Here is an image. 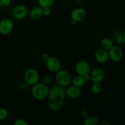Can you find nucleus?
<instances>
[{"label": "nucleus", "mask_w": 125, "mask_h": 125, "mask_svg": "<svg viewBox=\"0 0 125 125\" xmlns=\"http://www.w3.org/2000/svg\"><path fill=\"white\" fill-rule=\"evenodd\" d=\"M65 91L66 97L71 99L78 98L82 94L81 88L74 86L72 84L65 88Z\"/></svg>", "instance_id": "nucleus-11"}, {"label": "nucleus", "mask_w": 125, "mask_h": 125, "mask_svg": "<svg viewBox=\"0 0 125 125\" xmlns=\"http://www.w3.org/2000/svg\"><path fill=\"white\" fill-rule=\"evenodd\" d=\"M10 0H0V7L1 8H6L10 5Z\"/></svg>", "instance_id": "nucleus-21"}, {"label": "nucleus", "mask_w": 125, "mask_h": 125, "mask_svg": "<svg viewBox=\"0 0 125 125\" xmlns=\"http://www.w3.org/2000/svg\"><path fill=\"white\" fill-rule=\"evenodd\" d=\"M46 67L50 72L56 73L61 69L62 63L58 57L56 56H50L48 59L45 62Z\"/></svg>", "instance_id": "nucleus-7"}, {"label": "nucleus", "mask_w": 125, "mask_h": 125, "mask_svg": "<svg viewBox=\"0 0 125 125\" xmlns=\"http://www.w3.org/2000/svg\"><path fill=\"white\" fill-rule=\"evenodd\" d=\"M75 71L77 74L83 76L89 74L91 72L90 64L85 61H78L75 65Z\"/></svg>", "instance_id": "nucleus-9"}, {"label": "nucleus", "mask_w": 125, "mask_h": 125, "mask_svg": "<svg viewBox=\"0 0 125 125\" xmlns=\"http://www.w3.org/2000/svg\"><path fill=\"white\" fill-rule=\"evenodd\" d=\"M28 9L23 4H18L15 6L11 10V15L12 18L17 20H22L28 16Z\"/></svg>", "instance_id": "nucleus-5"}, {"label": "nucleus", "mask_w": 125, "mask_h": 125, "mask_svg": "<svg viewBox=\"0 0 125 125\" xmlns=\"http://www.w3.org/2000/svg\"><path fill=\"white\" fill-rule=\"evenodd\" d=\"M97 125H110L109 123H107V122H101V123H98V124Z\"/></svg>", "instance_id": "nucleus-29"}, {"label": "nucleus", "mask_w": 125, "mask_h": 125, "mask_svg": "<svg viewBox=\"0 0 125 125\" xmlns=\"http://www.w3.org/2000/svg\"><path fill=\"white\" fill-rule=\"evenodd\" d=\"M72 76L68 71L61 69L56 73L55 79L58 85L66 88L72 84Z\"/></svg>", "instance_id": "nucleus-3"}, {"label": "nucleus", "mask_w": 125, "mask_h": 125, "mask_svg": "<svg viewBox=\"0 0 125 125\" xmlns=\"http://www.w3.org/2000/svg\"><path fill=\"white\" fill-rule=\"evenodd\" d=\"M24 80L26 84L30 86L38 83L40 80V75L38 71L34 68H28L24 73Z\"/></svg>", "instance_id": "nucleus-4"}, {"label": "nucleus", "mask_w": 125, "mask_h": 125, "mask_svg": "<svg viewBox=\"0 0 125 125\" xmlns=\"http://www.w3.org/2000/svg\"><path fill=\"white\" fill-rule=\"evenodd\" d=\"M109 58L114 62H118L123 57V52L121 48L114 45L108 51Z\"/></svg>", "instance_id": "nucleus-8"}, {"label": "nucleus", "mask_w": 125, "mask_h": 125, "mask_svg": "<svg viewBox=\"0 0 125 125\" xmlns=\"http://www.w3.org/2000/svg\"></svg>", "instance_id": "nucleus-34"}, {"label": "nucleus", "mask_w": 125, "mask_h": 125, "mask_svg": "<svg viewBox=\"0 0 125 125\" xmlns=\"http://www.w3.org/2000/svg\"><path fill=\"white\" fill-rule=\"evenodd\" d=\"M85 80H84L83 76L77 74V75L74 76V77L72 78V85H74V86L81 88L85 84Z\"/></svg>", "instance_id": "nucleus-15"}, {"label": "nucleus", "mask_w": 125, "mask_h": 125, "mask_svg": "<svg viewBox=\"0 0 125 125\" xmlns=\"http://www.w3.org/2000/svg\"><path fill=\"white\" fill-rule=\"evenodd\" d=\"M83 78H84L85 83H89V82L91 81V77H90V73H89V74H85V75L83 76Z\"/></svg>", "instance_id": "nucleus-27"}, {"label": "nucleus", "mask_w": 125, "mask_h": 125, "mask_svg": "<svg viewBox=\"0 0 125 125\" xmlns=\"http://www.w3.org/2000/svg\"><path fill=\"white\" fill-rule=\"evenodd\" d=\"M13 125H29L28 122L23 118H18L15 121Z\"/></svg>", "instance_id": "nucleus-22"}, {"label": "nucleus", "mask_w": 125, "mask_h": 125, "mask_svg": "<svg viewBox=\"0 0 125 125\" xmlns=\"http://www.w3.org/2000/svg\"><path fill=\"white\" fill-rule=\"evenodd\" d=\"M87 17V12L83 7H77L73 9L70 13L72 20L75 21L77 23L84 20Z\"/></svg>", "instance_id": "nucleus-10"}, {"label": "nucleus", "mask_w": 125, "mask_h": 125, "mask_svg": "<svg viewBox=\"0 0 125 125\" xmlns=\"http://www.w3.org/2000/svg\"><path fill=\"white\" fill-rule=\"evenodd\" d=\"M82 114L83 115V116H84V117H88V111H87V110H83V111H82Z\"/></svg>", "instance_id": "nucleus-28"}, {"label": "nucleus", "mask_w": 125, "mask_h": 125, "mask_svg": "<svg viewBox=\"0 0 125 125\" xmlns=\"http://www.w3.org/2000/svg\"><path fill=\"white\" fill-rule=\"evenodd\" d=\"M51 80H52V78H51V76L49 75V74H46L43 77V78L42 83L46 84V85H48V84H50L51 83Z\"/></svg>", "instance_id": "nucleus-24"}, {"label": "nucleus", "mask_w": 125, "mask_h": 125, "mask_svg": "<svg viewBox=\"0 0 125 125\" xmlns=\"http://www.w3.org/2000/svg\"><path fill=\"white\" fill-rule=\"evenodd\" d=\"M95 59L100 63H105L109 59V58L108 51L104 49L99 48L95 51L94 54Z\"/></svg>", "instance_id": "nucleus-13"}, {"label": "nucleus", "mask_w": 125, "mask_h": 125, "mask_svg": "<svg viewBox=\"0 0 125 125\" xmlns=\"http://www.w3.org/2000/svg\"><path fill=\"white\" fill-rule=\"evenodd\" d=\"M39 6L42 8L44 7H51L54 4V0H38Z\"/></svg>", "instance_id": "nucleus-18"}, {"label": "nucleus", "mask_w": 125, "mask_h": 125, "mask_svg": "<svg viewBox=\"0 0 125 125\" xmlns=\"http://www.w3.org/2000/svg\"><path fill=\"white\" fill-rule=\"evenodd\" d=\"M65 88L55 85L50 89L47 98V104L52 111H57L62 108L65 99Z\"/></svg>", "instance_id": "nucleus-1"}, {"label": "nucleus", "mask_w": 125, "mask_h": 125, "mask_svg": "<svg viewBox=\"0 0 125 125\" xmlns=\"http://www.w3.org/2000/svg\"><path fill=\"white\" fill-rule=\"evenodd\" d=\"M99 123V120L98 117L95 116L92 117H86L83 121L84 125H97Z\"/></svg>", "instance_id": "nucleus-17"}, {"label": "nucleus", "mask_w": 125, "mask_h": 125, "mask_svg": "<svg viewBox=\"0 0 125 125\" xmlns=\"http://www.w3.org/2000/svg\"><path fill=\"white\" fill-rule=\"evenodd\" d=\"M1 7H0V13H1Z\"/></svg>", "instance_id": "nucleus-33"}, {"label": "nucleus", "mask_w": 125, "mask_h": 125, "mask_svg": "<svg viewBox=\"0 0 125 125\" xmlns=\"http://www.w3.org/2000/svg\"><path fill=\"white\" fill-rule=\"evenodd\" d=\"M29 15L30 18L34 20H38L43 16L42 8L40 6H35L32 7L29 11Z\"/></svg>", "instance_id": "nucleus-14"}, {"label": "nucleus", "mask_w": 125, "mask_h": 125, "mask_svg": "<svg viewBox=\"0 0 125 125\" xmlns=\"http://www.w3.org/2000/svg\"><path fill=\"white\" fill-rule=\"evenodd\" d=\"M102 90L101 83H93L91 86V91L94 94H99Z\"/></svg>", "instance_id": "nucleus-19"}, {"label": "nucleus", "mask_w": 125, "mask_h": 125, "mask_svg": "<svg viewBox=\"0 0 125 125\" xmlns=\"http://www.w3.org/2000/svg\"><path fill=\"white\" fill-rule=\"evenodd\" d=\"M50 56L48 53L44 52V53H43L42 54V59L43 61H45V62H46V61L49 59Z\"/></svg>", "instance_id": "nucleus-26"}, {"label": "nucleus", "mask_w": 125, "mask_h": 125, "mask_svg": "<svg viewBox=\"0 0 125 125\" xmlns=\"http://www.w3.org/2000/svg\"><path fill=\"white\" fill-rule=\"evenodd\" d=\"M92 83H101L105 77L104 72L100 68H95L90 73Z\"/></svg>", "instance_id": "nucleus-12"}, {"label": "nucleus", "mask_w": 125, "mask_h": 125, "mask_svg": "<svg viewBox=\"0 0 125 125\" xmlns=\"http://www.w3.org/2000/svg\"><path fill=\"white\" fill-rule=\"evenodd\" d=\"M50 88L48 85L43 83H38L32 86L31 95L35 100L38 101H42L47 98L48 96Z\"/></svg>", "instance_id": "nucleus-2"}, {"label": "nucleus", "mask_w": 125, "mask_h": 125, "mask_svg": "<svg viewBox=\"0 0 125 125\" xmlns=\"http://www.w3.org/2000/svg\"><path fill=\"white\" fill-rule=\"evenodd\" d=\"M74 1L77 3H79V2H81V0H74Z\"/></svg>", "instance_id": "nucleus-31"}, {"label": "nucleus", "mask_w": 125, "mask_h": 125, "mask_svg": "<svg viewBox=\"0 0 125 125\" xmlns=\"http://www.w3.org/2000/svg\"><path fill=\"white\" fill-rule=\"evenodd\" d=\"M101 48L109 51L114 46L113 42L109 38H103L101 41Z\"/></svg>", "instance_id": "nucleus-16"}, {"label": "nucleus", "mask_w": 125, "mask_h": 125, "mask_svg": "<svg viewBox=\"0 0 125 125\" xmlns=\"http://www.w3.org/2000/svg\"><path fill=\"white\" fill-rule=\"evenodd\" d=\"M116 41H117V42L119 45H123L125 42V40L124 38H123V35H119V36L117 37V39H116Z\"/></svg>", "instance_id": "nucleus-25"}, {"label": "nucleus", "mask_w": 125, "mask_h": 125, "mask_svg": "<svg viewBox=\"0 0 125 125\" xmlns=\"http://www.w3.org/2000/svg\"><path fill=\"white\" fill-rule=\"evenodd\" d=\"M43 16L45 17H49L51 14V7H44L42 8Z\"/></svg>", "instance_id": "nucleus-23"}, {"label": "nucleus", "mask_w": 125, "mask_h": 125, "mask_svg": "<svg viewBox=\"0 0 125 125\" xmlns=\"http://www.w3.org/2000/svg\"><path fill=\"white\" fill-rule=\"evenodd\" d=\"M77 22L75 21H73V20H72L71 21V24H72V26H76L77 24Z\"/></svg>", "instance_id": "nucleus-30"}, {"label": "nucleus", "mask_w": 125, "mask_h": 125, "mask_svg": "<svg viewBox=\"0 0 125 125\" xmlns=\"http://www.w3.org/2000/svg\"><path fill=\"white\" fill-rule=\"evenodd\" d=\"M123 38H124V39H125V31L124 32H123Z\"/></svg>", "instance_id": "nucleus-32"}, {"label": "nucleus", "mask_w": 125, "mask_h": 125, "mask_svg": "<svg viewBox=\"0 0 125 125\" xmlns=\"http://www.w3.org/2000/svg\"><path fill=\"white\" fill-rule=\"evenodd\" d=\"M8 117V111L4 107H0V120H4Z\"/></svg>", "instance_id": "nucleus-20"}, {"label": "nucleus", "mask_w": 125, "mask_h": 125, "mask_svg": "<svg viewBox=\"0 0 125 125\" xmlns=\"http://www.w3.org/2000/svg\"><path fill=\"white\" fill-rule=\"evenodd\" d=\"M14 28L13 21L9 18H5L0 21V34L7 35L10 34Z\"/></svg>", "instance_id": "nucleus-6"}]
</instances>
